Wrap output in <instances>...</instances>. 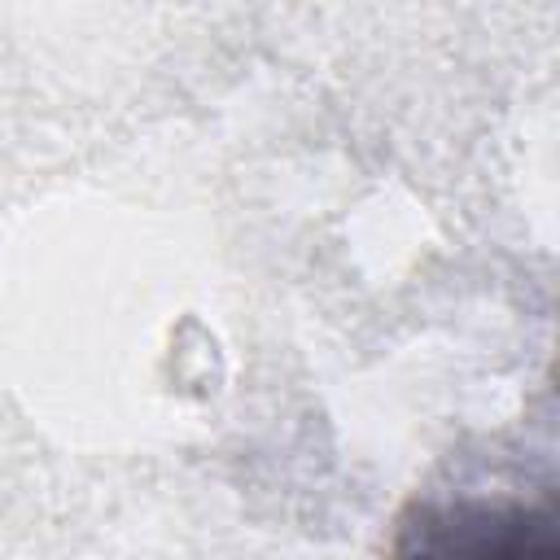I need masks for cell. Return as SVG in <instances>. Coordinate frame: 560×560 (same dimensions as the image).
I'll return each instance as SVG.
<instances>
[{"instance_id": "obj_1", "label": "cell", "mask_w": 560, "mask_h": 560, "mask_svg": "<svg viewBox=\"0 0 560 560\" xmlns=\"http://www.w3.org/2000/svg\"><path fill=\"white\" fill-rule=\"evenodd\" d=\"M394 560H560L556 494L420 499L398 516Z\"/></svg>"}]
</instances>
